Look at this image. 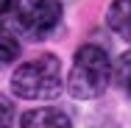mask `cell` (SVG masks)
Instances as JSON below:
<instances>
[{
  "mask_svg": "<svg viewBox=\"0 0 131 128\" xmlns=\"http://www.w3.org/2000/svg\"><path fill=\"white\" fill-rule=\"evenodd\" d=\"M11 6H14V0H0V20L11 11Z\"/></svg>",
  "mask_w": 131,
  "mask_h": 128,
  "instance_id": "obj_9",
  "label": "cell"
},
{
  "mask_svg": "<svg viewBox=\"0 0 131 128\" xmlns=\"http://www.w3.org/2000/svg\"><path fill=\"white\" fill-rule=\"evenodd\" d=\"M20 128H73V120L56 106H39L20 117Z\"/></svg>",
  "mask_w": 131,
  "mask_h": 128,
  "instance_id": "obj_4",
  "label": "cell"
},
{
  "mask_svg": "<svg viewBox=\"0 0 131 128\" xmlns=\"http://www.w3.org/2000/svg\"><path fill=\"white\" fill-rule=\"evenodd\" d=\"M114 78L120 84V89L131 98V50H126L117 59V67H114Z\"/></svg>",
  "mask_w": 131,
  "mask_h": 128,
  "instance_id": "obj_7",
  "label": "cell"
},
{
  "mask_svg": "<svg viewBox=\"0 0 131 128\" xmlns=\"http://www.w3.org/2000/svg\"><path fill=\"white\" fill-rule=\"evenodd\" d=\"M11 22L28 42H45L61 28V3L59 0H14Z\"/></svg>",
  "mask_w": 131,
  "mask_h": 128,
  "instance_id": "obj_3",
  "label": "cell"
},
{
  "mask_svg": "<svg viewBox=\"0 0 131 128\" xmlns=\"http://www.w3.org/2000/svg\"><path fill=\"white\" fill-rule=\"evenodd\" d=\"M112 81V61L109 53L101 45H81L75 50L70 75L64 78L67 92L78 100H92L101 98Z\"/></svg>",
  "mask_w": 131,
  "mask_h": 128,
  "instance_id": "obj_2",
  "label": "cell"
},
{
  "mask_svg": "<svg viewBox=\"0 0 131 128\" xmlns=\"http://www.w3.org/2000/svg\"><path fill=\"white\" fill-rule=\"evenodd\" d=\"M14 125V103L6 95H0V128H11Z\"/></svg>",
  "mask_w": 131,
  "mask_h": 128,
  "instance_id": "obj_8",
  "label": "cell"
},
{
  "mask_svg": "<svg viewBox=\"0 0 131 128\" xmlns=\"http://www.w3.org/2000/svg\"><path fill=\"white\" fill-rule=\"evenodd\" d=\"M17 56H20V39L8 28H0V67L11 64Z\"/></svg>",
  "mask_w": 131,
  "mask_h": 128,
  "instance_id": "obj_6",
  "label": "cell"
},
{
  "mask_svg": "<svg viewBox=\"0 0 131 128\" xmlns=\"http://www.w3.org/2000/svg\"><path fill=\"white\" fill-rule=\"evenodd\" d=\"M106 25L112 28V33L131 45V0H112L106 11Z\"/></svg>",
  "mask_w": 131,
  "mask_h": 128,
  "instance_id": "obj_5",
  "label": "cell"
},
{
  "mask_svg": "<svg viewBox=\"0 0 131 128\" xmlns=\"http://www.w3.org/2000/svg\"><path fill=\"white\" fill-rule=\"evenodd\" d=\"M64 89V70L56 53H39L11 75V92L23 100H53Z\"/></svg>",
  "mask_w": 131,
  "mask_h": 128,
  "instance_id": "obj_1",
  "label": "cell"
}]
</instances>
